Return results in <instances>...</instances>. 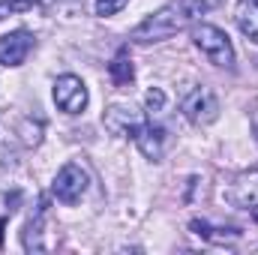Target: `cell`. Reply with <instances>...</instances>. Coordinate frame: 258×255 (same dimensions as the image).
Returning <instances> with one entry per match:
<instances>
[{"mask_svg":"<svg viewBox=\"0 0 258 255\" xmlns=\"http://www.w3.org/2000/svg\"><path fill=\"white\" fill-rule=\"evenodd\" d=\"M189 24V12L180 6V3H171L159 12H153L150 18H144L135 30H132V39L135 42H159V39H168L174 36L177 30H183Z\"/></svg>","mask_w":258,"mask_h":255,"instance_id":"6da1fadb","label":"cell"},{"mask_svg":"<svg viewBox=\"0 0 258 255\" xmlns=\"http://www.w3.org/2000/svg\"><path fill=\"white\" fill-rule=\"evenodd\" d=\"M192 39L210 63L225 66V69L234 66V48H231V39L225 36V30H219V27H213V24H198L195 33H192Z\"/></svg>","mask_w":258,"mask_h":255,"instance_id":"7a4b0ae2","label":"cell"},{"mask_svg":"<svg viewBox=\"0 0 258 255\" xmlns=\"http://www.w3.org/2000/svg\"><path fill=\"white\" fill-rule=\"evenodd\" d=\"M183 114H186V120L195 123V126L213 123V120L219 117V99H216V93L207 90V87L192 90V93L183 99Z\"/></svg>","mask_w":258,"mask_h":255,"instance_id":"3957f363","label":"cell"},{"mask_svg":"<svg viewBox=\"0 0 258 255\" xmlns=\"http://www.w3.org/2000/svg\"><path fill=\"white\" fill-rule=\"evenodd\" d=\"M54 102L66 114H81L87 105V87L78 75H60L54 81Z\"/></svg>","mask_w":258,"mask_h":255,"instance_id":"277c9868","label":"cell"},{"mask_svg":"<svg viewBox=\"0 0 258 255\" xmlns=\"http://www.w3.org/2000/svg\"><path fill=\"white\" fill-rule=\"evenodd\" d=\"M84 189H87V171L81 165H75V162H66L63 168L57 171V177H54V195H57V201L75 204L84 195Z\"/></svg>","mask_w":258,"mask_h":255,"instance_id":"5b68a950","label":"cell"},{"mask_svg":"<svg viewBox=\"0 0 258 255\" xmlns=\"http://www.w3.org/2000/svg\"><path fill=\"white\" fill-rule=\"evenodd\" d=\"M33 48V36L27 30H12L0 36V63L3 66H21Z\"/></svg>","mask_w":258,"mask_h":255,"instance_id":"8992f818","label":"cell"},{"mask_svg":"<svg viewBox=\"0 0 258 255\" xmlns=\"http://www.w3.org/2000/svg\"><path fill=\"white\" fill-rule=\"evenodd\" d=\"M141 114L132 108V105H111L105 111V126L111 129L114 135H135L141 126Z\"/></svg>","mask_w":258,"mask_h":255,"instance_id":"52a82bcc","label":"cell"},{"mask_svg":"<svg viewBox=\"0 0 258 255\" xmlns=\"http://www.w3.org/2000/svg\"><path fill=\"white\" fill-rule=\"evenodd\" d=\"M231 198L237 207L249 210V216L258 222V171H249V174H240L234 189H231Z\"/></svg>","mask_w":258,"mask_h":255,"instance_id":"ba28073f","label":"cell"},{"mask_svg":"<svg viewBox=\"0 0 258 255\" xmlns=\"http://www.w3.org/2000/svg\"><path fill=\"white\" fill-rule=\"evenodd\" d=\"M132 138L138 141V147H141L144 156H150V159H159V156H162V147H165V129L162 126H156V123H141Z\"/></svg>","mask_w":258,"mask_h":255,"instance_id":"9c48e42d","label":"cell"},{"mask_svg":"<svg viewBox=\"0 0 258 255\" xmlns=\"http://www.w3.org/2000/svg\"><path fill=\"white\" fill-rule=\"evenodd\" d=\"M189 228H192L198 237L210 240V243H231V240H237V237H240V231H237V228H213V225H210V222H204V219H192V222H189Z\"/></svg>","mask_w":258,"mask_h":255,"instance_id":"30bf717a","label":"cell"},{"mask_svg":"<svg viewBox=\"0 0 258 255\" xmlns=\"http://www.w3.org/2000/svg\"><path fill=\"white\" fill-rule=\"evenodd\" d=\"M237 27L243 36H249L252 42H258V0L255 3H240L237 6Z\"/></svg>","mask_w":258,"mask_h":255,"instance_id":"8fae6325","label":"cell"},{"mask_svg":"<svg viewBox=\"0 0 258 255\" xmlns=\"http://www.w3.org/2000/svg\"><path fill=\"white\" fill-rule=\"evenodd\" d=\"M108 72H111L114 84H120V87H126V84L135 81V66H132V60H129L126 48H120V51H117V57L108 63Z\"/></svg>","mask_w":258,"mask_h":255,"instance_id":"7c38bea8","label":"cell"},{"mask_svg":"<svg viewBox=\"0 0 258 255\" xmlns=\"http://www.w3.org/2000/svg\"><path fill=\"white\" fill-rule=\"evenodd\" d=\"M219 0H180V6L189 12V18H195V15H201V12H207V9H213Z\"/></svg>","mask_w":258,"mask_h":255,"instance_id":"4fadbf2b","label":"cell"},{"mask_svg":"<svg viewBox=\"0 0 258 255\" xmlns=\"http://www.w3.org/2000/svg\"><path fill=\"white\" fill-rule=\"evenodd\" d=\"M144 105H147V111H162V105H165V93H162L159 87H150V90L144 93Z\"/></svg>","mask_w":258,"mask_h":255,"instance_id":"5bb4252c","label":"cell"},{"mask_svg":"<svg viewBox=\"0 0 258 255\" xmlns=\"http://www.w3.org/2000/svg\"><path fill=\"white\" fill-rule=\"evenodd\" d=\"M126 6V0H96V15H117Z\"/></svg>","mask_w":258,"mask_h":255,"instance_id":"9a60e30c","label":"cell"},{"mask_svg":"<svg viewBox=\"0 0 258 255\" xmlns=\"http://www.w3.org/2000/svg\"><path fill=\"white\" fill-rule=\"evenodd\" d=\"M30 6H33V0H6V3H0L3 12H6V9H9V12H24V9H30Z\"/></svg>","mask_w":258,"mask_h":255,"instance_id":"2e32d148","label":"cell"},{"mask_svg":"<svg viewBox=\"0 0 258 255\" xmlns=\"http://www.w3.org/2000/svg\"><path fill=\"white\" fill-rule=\"evenodd\" d=\"M3 225H6V222L0 219V246H3Z\"/></svg>","mask_w":258,"mask_h":255,"instance_id":"e0dca14e","label":"cell"}]
</instances>
